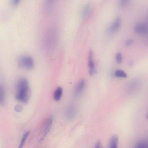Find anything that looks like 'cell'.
<instances>
[{
	"instance_id": "19",
	"label": "cell",
	"mask_w": 148,
	"mask_h": 148,
	"mask_svg": "<svg viewBox=\"0 0 148 148\" xmlns=\"http://www.w3.org/2000/svg\"><path fill=\"white\" fill-rule=\"evenodd\" d=\"M133 42V41L131 39L127 40L125 42V45L127 46H129L131 45Z\"/></svg>"
},
{
	"instance_id": "1",
	"label": "cell",
	"mask_w": 148,
	"mask_h": 148,
	"mask_svg": "<svg viewBox=\"0 0 148 148\" xmlns=\"http://www.w3.org/2000/svg\"><path fill=\"white\" fill-rule=\"evenodd\" d=\"M17 93L15 98L18 101L25 104L28 102L31 95V90L28 80L21 78L18 81L16 85Z\"/></svg>"
},
{
	"instance_id": "8",
	"label": "cell",
	"mask_w": 148,
	"mask_h": 148,
	"mask_svg": "<svg viewBox=\"0 0 148 148\" xmlns=\"http://www.w3.org/2000/svg\"><path fill=\"white\" fill-rule=\"evenodd\" d=\"M72 106L68 107L66 111V115L69 119H73L75 117L76 114V110Z\"/></svg>"
},
{
	"instance_id": "2",
	"label": "cell",
	"mask_w": 148,
	"mask_h": 148,
	"mask_svg": "<svg viewBox=\"0 0 148 148\" xmlns=\"http://www.w3.org/2000/svg\"><path fill=\"white\" fill-rule=\"evenodd\" d=\"M19 65L21 68L29 70L32 69L34 66V61L32 58L29 56H21L18 61Z\"/></svg>"
},
{
	"instance_id": "9",
	"label": "cell",
	"mask_w": 148,
	"mask_h": 148,
	"mask_svg": "<svg viewBox=\"0 0 148 148\" xmlns=\"http://www.w3.org/2000/svg\"><path fill=\"white\" fill-rule=\"evenodd\" d=\"M62 93V89L60 87L57 88L53 94V98L56 101H59L61 99Z\"/></svg>"
},
{
	"instance_id": "3",
	"label": "cell",
	"mask_w": 148,
	"mask_h": 148,
	"mask_svg": "<svg viewBox=\"0 0 148 148\" xmlns=\"http://www.w3.org/2000/svg\"><path fill=\"white\" fill-rule=\"evenodd\" d=\"M88 66L89 73L90 75H93L96 72L93 59V53L92 50H90L88 57Z\"/></svg>"
},
{
	"instance_id": "21",
	"label": "cell",
	"mask_w": 148,
	"mask_h": 148,
	"mask_svg": "<svg viewBox=\"0 0 148 148\" xmlns=\"http://www.w3.org/2000/svg\"><path fill=\"white\" fill-rule=\"evenodd\" d=\"M101 147V143L100 141H98L96 143L95 147L100 148Z\"/></svg>"
},
{
	"instance_id": "17",
	"label": "cell",
	"mask_w": 148,
	"mask_h": 148,
	"mask_svg": "<svg viewBox=\"0 0 148 148\" xmlns=\"http://www.w3.org/2000/svg\"><path fill=\"white\" fill-rule=\"evenodd\" d=\"M14 109L16 111L18 112H20L23 110V108L21 105H17L14 106Z\"/></svg>"
},
{
	"instance_id": "18",
	"label": "cell",
	"mask_w": 148,
	"mask_h": 148,
	"mask_svg": "<svg viewBox=\"0 0 148 148\" xmlns=\"http://www.w3.org/2000/svg\"><path fill=\"white\" fill-rule=\"evenodd\" d=\"M130 0H120L119 3L120 5L123 6L127 4Z\"/></svg>"
},
{
	"instance_id": "14",
	"label": "cell",
	"mask_w": 148,
	"mask_h": 148,
	"mask_svg": "<svg viewBox=\"0 0 148 148\" xmlns=\"http://www.w3.org/2000/svg\"><path fill=\"white\" fill-rule=\"evenodd\" d=\"M29 131H27L24 134L20 143L19 147V148H22L29 134Z\"/></svg>"
},
{
	"instance_id": "6",
	"label": "cell",
	"mask_w": 148,
	"mask_h": 148,
	"mask_svg": "<svg viewBox=\"0 0 148 148\" xmlns=\"http://www.w3.org/2000/svg\"><path fill=\"white\" fill-rule=\"evenodd\" d=\"M85 85V80L82 79L79 82L76 86L74 90V93L75 96H78L83 91Z\"/></svg>"
},
{
	"instance_id": "22",
	"label": "cell",
	"mask_w": 148,
	"mask_h": 148,
	"mask_svg": "<svg viewBox=\"0 0 148 148\" xmlns=\"http://www.w3.org/2000/svg\"><path fill=\"white\" fill-rule=\"evenodd\" d=\"M53 1L54 0H49V4H51Z\"/></svg>"
},
{
	"instance_id": "16",
	"label": "cell",
	"mask_w": 148,
	"mask_h": 148,
	"mask_svg": "<svg viewBox=\"0 0 148 148\" xmlns=\"http://www.w3.org/2000/svg\"><path fill=\"white\" fill-rule=\"evenodd\" d=\"M116 60L118 64H121L122 61V56L120 52H118L116 54Z\"/></svg>"
},
{
	"instance_id": "5",
	"label": "cell",
	"mask_w": 148,
	"mask_h": 148,
	"mask_svg": "<svg viewBox=\"0 0 148 148\" xmlns=\"http://www.w3.org/2000/svg\"><path fill=\"white\" fill-rule=\"evenodd\" d=\"M53 117H50L46 121L43 131V135L40 140V141L42 140L49 131L53 121Z\"/></svg>"
},
{
	"instance_id": "4",
	"label": "cell",
	"mask_w": 148,
	"mask_h": 148,
	"mask_svg": "<svg viewBox=\"0 0 148 148\" xmlns=\"http://www.w3.org/2000/svg\"><path fill=\"white\" fill-rule=\"evenodd\" d=\"M147 25L144 23H138L134 27L135 32L138 33L145 34L147 32Z\"/></svg>"
},
{
	"instance_id": "13",
	"label": "cell",
	"mask_w": 148,
	"mask_h": 148,
	"mask_svg": "<svg viewBox=\"0 0 148 148\" xmlns=\"http://www.w3.org/2000/svg\"><path fill=\"white\" fill-rule=\"evenodd\" d=\"M115 76L118 77L125 78L127 77V74L123 70L121 69L116 70L115 72Z\"/></svg>"
},
{
	"instance_id": "7",
	"label": "cell",
	"mask_w": 148,
	"mask_h": 148,
	"mask_svg": "<svg viewBox=\"0 0 148 148\" xmlns=\"http://www.w3.org/2000/svg\"><path fill=\"white\" fill-rule=\"evenodd\" d=\"M121 24V19L118 17L111 25L110 30L111 32H114L117 31L120 28Z\"/></svg>"
},
{
	"instance_id": "12",
	"label": "cell",
	"mask_w": 148,
	"mask_h": 148,
	"mask_svg": "<svg viewBox=\"0 0 148 148\" xmlns=\"http://www.w3.org/2000/svg\"><path fill=\"white\" fill-rule=\"evenodd\" d=\"M5 101V92L2 85L0 84V104L3 105Z\"/></svg>"
},
{
	"instance_id": "15",
	"label": "cell",
	"mask_w": 148,
	"mask_h": 148,
	"mask_svg": "<svg viewBox=\"0 0 148 148\" xmlns=\"http://www.w3.org/2000/svg\"><path fill=\"white\" fill-rule=\"evenodd\" d=\"M148 143L145 141L139 142L137 144L136 147L139 148H146L148 147Z\"/></svg>"
},
{
	"instance_id": "11",
	"label": "cell",
	"mask_w": 148,
	"mask_h": 148,
	"mask_svg": "<svg viewBox=\"0 0 148 148\" xmlns=\"http://www.w3.org/2000/svg\"><path fill=\"white\" fill-rule=\"evenodd\" d=\"M118 138L116 135H114L112 137L109 144V147L112 148L117 147Z\"/></svg>"
},
{
	"instance_id": "20",
	"label": "cell",
	"mask_w": 148,
	"mask_h": 148,
	"mask_svg": "<svg viewBox=\"0 0 148 148\" xmlns=\"http://www.w3.org/2000/svg\"><path fill=\"white\" fill-rule=\"evenodd\" d=\"M20 0H12V3L13 5H16L18 4Z\"/></svg>"
},
{
	"instance_id": "10",
	"label": "cell",
	"mask_w": 148,
	"mask_h": 148,
	"mask_svg": "<svg viewBox=\"0 0 148 148\" xmlns=\"http://www.w3.org/2000/svg\"><path fill=\"white\" fill-rule=\"evenodd\" d=\"M91 3L90 2L88 3L84 8L82 13V16L83 18L86 17L89 14L91 9Z\"/></svg>"
}]
</instances>
